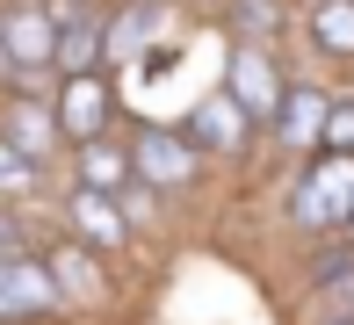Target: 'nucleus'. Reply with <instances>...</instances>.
Segmentation results:
<instances>
[{"mask_svg":"<svg viewBox=\"0 0 354 325\" xmlns=\"http://www.w3.org/2000/svg\"><path fill=\"white\" fill-rule=\"evenodd\" d=\"M232 102L246 109V116H275L282 80H275V65H268V51H239L232 58Z\"/></svg>","mask_w":354,"mask_h":325,"instance_id":"nucleus-7","label":"nucleus"},{"mask_svg":"<svg viewBox=\"0 0 354 325\" xmlns=\"http://www.w3.org/2000/svg\"><path fill=\"white\" fill-rule=\"evenodd\" d=\"M80 188L123 195V188H131V152H116L109 138H87V145H80Z\"/></svg>","mask_w":354,"mask_h":325,"instance_id":"nucleus-11","label":"nucleus"},{"mask_svg":"<svg viewBox=\"0 0 354 325\" xmlns=\"http://www.w3.org/2000/svg\"><path fill=\"white\" fill-rule=\"evenodd\" d=\"M318 325H354V311H326V318H318Z\"/></svg>","mask_w":354,"mask_h":325,"instance_id":"nucleus-20","label":"nucleus"},{"mask_svg":"<svg viewBox=\"0 0 354 325\" xmlns=\"http://www.w3.org/2000/svg\"><path fill=\"white\" fill-rule=\"evenodd\" d=\"M347 224H354V210H347Z\"/></svg>","mask_w":354,"mask_h":325,"instance_id":"nucleus-21","label":"nucleus"},{"mask_svg":"<svg viewBox=\"0 0 354 325\" xmlns=\"http://www.w3.org/2000/svg\"><path fill=\"white\" fill-rule=\"evenodd\" d=\"M58 22V44H51V65H66V73H94V51H102V29L80 22L73 8H51Z\"/></svg>","mask_w":354,"mask_h":325,"instance_id":"nucleus-10","label":"nucleus"},{"mask_svg":"<svg viewBox=\"0 0 354 325\" xmlns=\"http://www.w3.org/2000/svg\"><path fill=\"white\" fill-rule=\"evenodd\" d=\"M15 239H22V224H15V217H8V210H0V260H8V253H15Z\"/></svg>","mask_w":354,"mask_h":325,"instance_id":"nucleus-18","label":"nucleus"},{"mask_svg":"<svg viewBox=\"0 0 354 325\" xmlns=\"http://www.w3.org/2000/svg\"><path fill=\"white\" fill-rule=\"evenodd\" d=\"M0 138H8L15 152H29V159H51V145H58V116H51L44 102H8Z\"/></svg>","mask_w":354,"mask_h":325,"instance_id":"nucleus-8","label":"nucleus"},{"mask_svg":"<svg viewBox=\"0 0 354 325\" xmlns=\"http://www.w3.org/2000/svg\"><path fill=\"white\" fill-rule=\"evenodd\" d=\"M239 138H246V109H239L232 94H210V102L196 109V130H188V145H217V152H232Z\"/></svg>","mask_w":354,"mask_h":325,"instance_id":"nucleus-12","label":"nucleus"},{"mask_svg":"<svg viewBox=\"0 0 354 325\" xmlns=\"http://www.w3.org/2000/svg\"><path fill=\"white\" fill-rule=\"evenodd\" d=\"M311 37L326 44V51L354 58V0H318L311 8Z\"/></svg>","mask_w":354,"mask_h":325,"instance_id":"nucleus-14","label":"nucleus"},{"mask_svg":"<svg viewBox=\"0 0 354 325\" xmlns=\"http://www.w3.org/2000/svg\"><path fill=\"white\" fill-rule=\"evenodd\" d=\"M275 130H282L289 145H318V130H326V94H318V87H282Z\"/></svg>","mask_w":354,"mask_h":325,"instance_id":"nucleus-9","label":"nucleus"},{"mask_svg":"<svg viewBox=\"0 0 354 325\" xmlns=\"http://www.w3.org/2000/svg\"><path fill=\"white\" fill-rule=\"evenodd\" d=\"M29 188H37V159L0 138V195H29Z\"/></svg>","mask_w":354,"mask_h":325,"instance_id":"nucleus-15","label":"nucleus"},{"mask_svg":"<svg viewBox=\"0 0 354 325\" xmlns=\"http://www.w3.org/2000/svg\"><path fill=\"white\" fill-rule=\"evenodd\" d=\"M66 217H73V232L87 239V246H123V239H131V217H123L116 195H102V188H73Z\"/></svg>","mask_w":354,"mask_h":325,"instance_id":"nucleus-6","label":"nucleus"},{"mask_svg":"<svg viewBox=\"0 0 354 325\" xmlns=\"http://www.w3.org/2000/svg\"><path fill=\"white\" fill-rule=\"evenodd\" d=\"M44 268H51L58 297H73V304H102V268H94V260L80 253V246H58L51 260H44Z\"/></svg>","mask_w":354,"mask_h":325,"instance_id":"nucleus-13","label":"nucleus"},{"mask_svg":"<svg viewBox=\"0 0 354 325\" xmlns=\"http://www.w3.org/2000/svg\"><path fill=\"white\" fill-rule=\"evenodd\" d=\"M239 29H246V37H268V29H275V0H239Z\"/></svg>","mask_w":354,"mask_h":325,"instance_id":"nucleus-17","label":"nucleus"},{"mask_svg":"<svg viewBox=\"0 0 354 325\" xmlns=\"http://www.w3.org/2000/svg\"><path fill=\"white\" fill-rule=\"evenodd\" d=\"M289 210H297V224H304V232H326V224H347V210H354V159H347V152H333L326 167H311Z\"/></svg>","mask_w":354,"mask_h":325,"instance_id":"nucleus-1","label":"nucleus"},{"mask_svg":"<svg viewBox=\"0 0 354 325\" xmlns=\"http://www.w3.org/2000/svg\"><path fill=\"white\" fill-rule=\"evenodd\" d=\"M0 37H8L15 80H22V73H44V65H51L58 22H51V8H8V15H0Z\"/></svg>","mask_w":354,"mask_h":325,"instance_id":"nucleus-4","label":"nucleus"},{"mask_svg":"<svg viewBox=\"0 0 354 325\" xmlns=\"http://www.w3.org/2000/svg\"><path fill=\"white\" fill-rule=\"evenodd\" d=\"M44 311H58L51 268H44V260L8 253V260H0V318H44Z\"/></svg>","mask_w":354,"mask_h":325,"instance_id":"nucleus-2","label":"nucleus"},{"mask_svg":"<svg viewBox=\"0 0 354 325\" xmlns=\"http://www.w3.org/2000/svg\"><path fill=\"white\" fill-rule=\"evenodd\" d=\"M318 145H326V152H354V102H340V109L326 102V130H318Z\"/></svg>","mask_w":354,"mask_h":325,"instance_id":"nucleus-16","label":"nucleus"},{"mask_svg":"<svg viewBox=\"0 0 354 325\" xmlns=\"http://www.w3.org/2000/svg\"><path fill=\"white\" fill-rule=\"evenodd\" d=\"M0 80H15V58H8V37H0Z\"/></svg>","mask_w":354,"mask_h":325,"instance_id":"nucleus-19","label":"nucleus"},{"mask_svg":"<svg viewBox=\"0 0 354 325\" xmlns=\"http://www.w3.org/2000/svg\"><path fill=\"white\" fill-rule=\"evenodd\" d=\"M131 174H145L152 188H181V181H196V145L174 138V130H138Z\"/></svg>","mask_w":354,"mask_h":325,"instance_id":"nucleus-3","label":"nucleus"},{"mask_svg":"<svg viewBox=\"0 0 354 325\" xmlns=\"http://www.w3.org/2000/svg\"><path fill=\"white\" fill-rule=\"evenodd\" d=\"M51 116H58V130H66V138H80V145L102 138V123H109V87H102L94 73H66V94H58Z\"/></svg>","mask_w":354,"mask_h":325,"instance_id":"nucleus-5","label":"nucleus"}]
</instances>
